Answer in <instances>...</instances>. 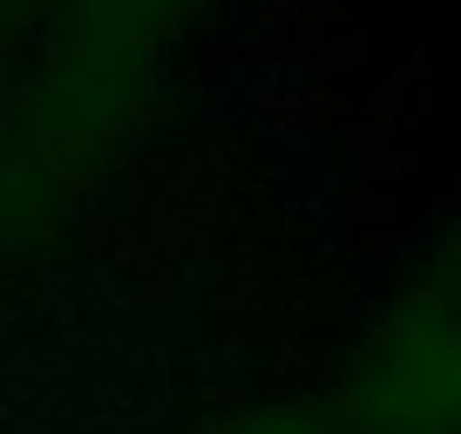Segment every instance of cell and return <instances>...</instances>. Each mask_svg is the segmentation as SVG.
Returning <instances> with one entry per match:
<instances>
[{"mask_svg": "<svg viewBox=\"0 0 461 434\" xmlns=\"http://www.w3.org/2000/svg\"><path fill=\"white\" fill-rule=\"evenodd\" d=\"M319 393L346 434H461V203L360 292Z\"/></svg>", "mask_w": 461, "mask_h": 434, "instance_id": "1", "label": "cell"}, {"mask_svg": "<svg viewBox=\"0 0 461 434\" xmlns=\"http://www.w3.org/2000/svg\"><path fill=\"white\" fill-rule=\"evenodd\" d=\"M163 434H346V420L332 414V401L312 387H258V393H230L197 414L170 420Z\"/></svg>", "mask_w": 461, "mask_h": 434, "instance_id": "2", "label": "cell"}, {"mask_svg": "<svg viewBox=\"0 0 461 434\" xmlns=\"http://www.w3.org/2000/svg\"><path fill=\"white\" fill-rule=\"evenodd\" d=\"M292 7H346V0H292Z\"/></svg>", "mask_w": 461, "mask_h": 434, "instance_id": "3", "label": "cell"}, {"mask_svg": "<svg viewBox=\"0 0 461 434\" xmlns=\"http://www.w3.org/2000/svg\"><path fill=\"white\" fill-rule=\"evenodd\" d=\"M197 7H211V14H217V7H224V0H197Z\"/></svg>", "mask_w": 461, "mask_h": 434, "instance_id": "4", "label": "cell"}]
</instances>
